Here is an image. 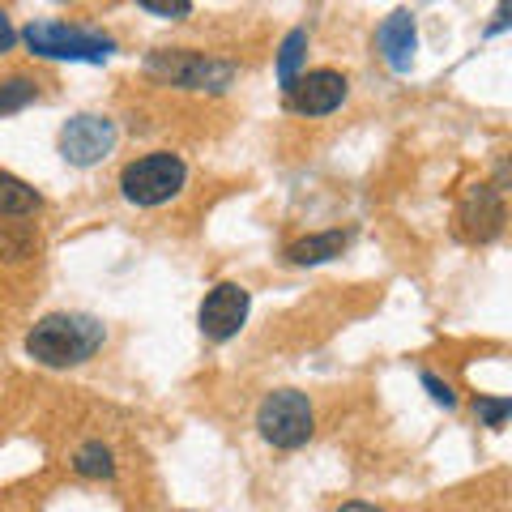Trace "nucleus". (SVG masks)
Listing matches in <instances>:
<instances>
[{"label": "nucleus", "mask_w": 512, "mask_h": 512, "mask_svg": "<svg viewBox=\"0 0 512 512\" xmlns=\"http://www.w3.org/2000/svg\"><path fill=\"white\" fill-rule=\"evenodd\" d=\"M504 26H508V0H500V9H495V22L487 26V35H500Z\"/></svg>", "instance_id": "nucleus-20"}, {"label": "nucleus", "mask_w": 512, "mask_h": 512, "mask_svg": "<svg viewBox=\"0 0 512 512\" xmlns=\"http://www.w3.org/2000/svg\"><path fill=\"white\" fill-rule=\"evenodd\" d=\"M474 414L483 419V427L500 431L508 423V414H512V402L508 397H474Z\"/></svg>", "instance_id": "nucleus-16"}, {"label": "nucleus", "mask_w": 512, "mask_h": 512, "mask_svg": "<svg viewBox=\"0 0 512 512\" xmlns=\"http://www.w3.org/2000/svg\"><path fill=\"white\" fill-rule=\"evenodd\" d=\"M303 47H308V30H291L286 43H282V56H278V82L282 86L295 82V69H299V60H303Z\"/></svg>", "instance_id": "nucleus-15"}, {"label": "nucleus", "mask_w": 512, "mask_h": 512, "mask_svg": "<svg viewBox=\"0 0 512 512\" xmlns=\"http://www.w3.org/2000/svg\"><path fill=\"white\" fill-rule=\"evenodd\" d=\"M116 146V124L107 116H73L60 128V154L73 167H94Z\"/></svg>", "instance_id": "nucleus-7"}, {"label": "nucleus", "mask_w": 512, "mask_h": 512, "mask_svg": "<svg viewBox=\"0 0 512 512\" xmlns=\"http://www.w3.org/2000/svg\"><path fill=\"white\" fill-rule=\"evenodd\" d=\"M137 5L150 9V13H158V18H188L192 0H137Z\"/></svg>", "instance_id": "nucleus-17"}, {"label": "nucleus", "mask_w": 512, "mask_h": 512, "mask_svg": "<svg viewBox=\"0 0 512 512\" xmlns=\"http://www.w3.org/2000/svg\"><path fill=\"white\" fill-rule=\"evenodd\" d=\"M248 308H252V295L244 291V286H239V282H222V286H214V291L201 299L197 325H201L205 338L227 342V338H235V333L244 329Z\"/></svg>", "instance_id": "nucleus-6"}, {"label": "nucleus", "mask_w": 512, "mask_h": 512, "mask_svg": "<svg viewBox=\"0 0 512 512\" xmlns=\"http://www.w3.org/2000/svg\"><path fill=\"white\" fill-rule=\"evenodd\" d=\"M43 205V197L18 175L0 171V218H30Z\"/></svg>", "instance_id": "nucleus-12"}, {"label": "nucleus", "mask_w": 512, "mask_h": 512, "mask_svg": "<svg viewBox=\"0 0 512 512\" xmlns=\"http://www.w3.org/2000/svg\"><path fill=\"white\" fill-rule=\"evenodd\" d=\"M103 346V325L94 316L77 312H52L26 333V355L43 367H73L86 363Z\"/></svg>", "instance_id": "nucleus-1"}, {"label": "nucleus", "mask_w": 512, "mask_h": 512, "mask_svg": "<svg viewBox=\"0 0 512 512\" xmlns=\"http://www.w3.org/2000/svg\"><path fill=\"white\" fill-rule=\"evenodd\" d=\"M346 90L350 82L333 69H316V73H303L286 86V107L299 111V116H329L346 103Z\"/></svg>", "instance_id": "nucleus-8"}, {"label": "nucleus", "mask_w": 512, "mask_h": 512, "mask_svg": "<svg viewBox=\"0 0 512 512\" xmlns=\"http://www.w3.org/2000/svg\"><path fill=\"white\" fill-rule=\"evenodd\" d=\"M26 47L35 56L47 60H107L116 52V43L107 35H94V30H73L64 22H30L26 26Z\"/></svg>", "instance_id": "nucleus-5"}, {"label": "nucleus", "mask_w": 512, "mask_h": 512, "mask_svg": "<svg viewBox=\"0 0 512 512\" xmlns=\"http://www.w3.org/2000/svg\"><path fill=\"white\" fill-rule=\"evenodd\" d=\"M39 99V86L30 82V77H9V82H0V116H9V111H22Z\"/></svg>", "instance_id": "nucleus-14"}, {"label": "nucleus", "mask_w": 512, "mask_h": 512, "mask_svg": "<svg viewBox=\"0 0 512 512\" xmlns=\"http://www.w3.org/2000/svg\"><path fill=\"white\" fill-rule=\"evenodd\" d=\"M184 180H188L184 158L171 150H154L120 171V192H124V201L141 205V210H154V205H167L171 197H180Z\"/></svg>", "instance_id": "nucleus-2"}, {"label": "nucleus", "mask_w": 512, "mask_h": 512, "mask_svg": "<svg viewBox=\"0 0 512 512\" xmlns=\"http://www.w3.org/2000/svg\"><path fill=\"white\" fill-rule=\"evenodd\" d=\"M346 244H350L346 231H320V235H308V239H295V244L286 248V261L291 265H320V261L342 256Z\"/></svg>", "instance_id": "nucleus-11"}, {"label": "nucleus", "mask_w": 512, "mask_h": 512, "mask_svg": "<svg viewBox=\"0 0 512 512\" xmlns=\"http://www.w3.org/2000/svg\"><path fill=\"white\" fill-rule=\"evenodd\" d=\"M376 43H380L384 60H389V69H393V73H406L410 64H414V47H419L414 13H406V9L389 13V18H384V26L376 30Z\"/></svg>", "instance_id": "nucleus-10"}, {"label": "nucleus", "mask_w": 512, "mask_h": 512, "mask_svg": "<svg viewBox=\"0 0 512 512\" xmlns=\"http://www.w3.org/2000/svg\"><path fill=\"white\" fill-rule=\"evenodd\" d=\"M13 39H18V35H13V26H9V18H5V13H0V56H5V52H9V47H13Z\"/></svg>", "instance_id": "nucleus-19"}, {"label": "nucleus", "mask_w": 512, "mask_h": 512, "mask_svg": "<svg viewBox=\"0 0 512 512\" xmlns=\"http://www.w3.org/2000/svg\"><path fill=\"white\" fill-rule=\"evenodd\" d=\"M146 69L154 77H163L171 86H184V90H227L235 69L222 60H210L201 52H184V47H163L146 60Z\"/></svg>", "instance_id": "nucleus-4"}, {"label": "nucleus", "mask_w": 512, "mask_h": 512, "mask_svg": "<svg viewBox=\"0 0 512 512\" xmlns=\"http://www.w3.org/2000/svg\"><path fill=\"white\" fill-rule=\"evenodd\" d=\"M504 188L495 184H474L466 192V201H461L457 210V222H461V235L470 239V244H491L495 235L504 231Z\"/></svg>", "instance_id": "nucleus-9"}, {"label": "nucleus", "mask_w": 512, "mask_h": 512, "mask_svg": "<svg viewBox=\"0 0 512 512\" xmlns=\"http://www.w3.org/2000/svg\"><path fill=\"white\" fill-rule=\"evenodd\" d=\"M256 427H261V436L274 444V448H303L312 440L316 431V414H312V402L295 389H278L269 393L261 410H256Z\"/></svg>", "instance_id": "nucleus-3"}, {"label": "nucleus", "mask_w": 512, "mask_h": 512, "mask_svg": "<svg viewBox=\"0 0 512 512\" xmlns=\"http://www.w3.org/2000/svg\"><path fill=\"white\" fill-rule=\"evenodd\" d=\"M338 512H384V508H376V504H363V500H350V504H342Z\"/></svg>", "instance_id": "nucleus-21"}, {"label": "nucleus", "mask_w": 512, "mask_h": 512, "mask_svg": "<svg viewBox=\"0 0 512 512\" xmlns=\"http://www.w3.org/2000/svg\"><path fill=\"white\" fill-rule=\"evenodd\" d=\"M73 470L82 474V478H111V474H116V457H111V448H107V444L90 440V444L77 448Z\"/></svg>", "instance_id": "nucleus-13"}, {"label": "nucleus", "mask_w": 512, "mask_h": 512, "mask_svg": "<svg viewBox=\"0 0 512 512\" xmlns=\"http://www.w3.org/2000/svg\"><path fill=\"white\" fill-rule=\"evenodd\" d=\"M423 389H427L431 397H436V402H440V406H457V393H453V389H448V384H444L440 376H431V372H423Z\"/></svg>", "instance_id": "nucleus-18"}]
</instances>
